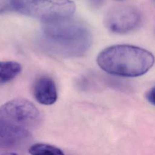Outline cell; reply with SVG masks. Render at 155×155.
Returning a JSON list of instances; mask_svg holds the SVG:
<instances>
[{
  "label": "cell",
  "instance_id": "9",
  "mask_svg": "<svg viewBox=\"0 0 155 155\" xmlns=\"http://www.w3.org/2000/svg\"><path fill=\"white\" fill-rule=\"evenodd\" d=\"M28 152L31 154H56L62 155L64 152L61 149L54 145L44 143H36L30 147Z\"/></svg>",
  "mask_w": 155,
  "mask_h": 155
},
{
  "label": "cell",
  "instance_id": "4",
  "mask_svg": "<svg viewBox=\"0 0 155 155\" xmlns=\"http://www.w3.org/2000/svg\"><path fill=\"white\" fill-rule=\"evenodd\" d=\"M0 119L28 130L41 124L42 115L31 102L16 98L0 106Z\"/></svg>",
  "mask_w": 155,
  "mask_h": 155
},
{
  "label": "cell",
  "instance_id": "6",
  "mask_svg": "<svg viewBox=\"0 0 155 155\" xmlns=\"http://www.w3.org/2000/svg\"><path fill=\"white\" fill-rule=\"evenodd\" d=\"M28 130L0 119V150L19 149L31 140Z\"/></svg>",
  "mask_w": 155,
  "mask_h": 155
},
{
  "label": "cell",
  "instance_id": "7",
  "mask_svg": "<svg viewBox=\"0 0 155 155\" xmlns=\"http://www.w3.org/2000/svg\"><path fill=\"white\" fill-rule=\"evenodd\" d=\"M33 94L39 103L46 105L53 104L58 99V91L55 82L47 76H40L35 81Z\"/></svg>",
  "mask_w": 155,
  "mask_h": 155
},
{
  "label": "cell",
  "instance_id": "5",
  "mask_svg": "<svg viewBox=\"0 0 155 155\" xmlns=\"http://www.w3.org/2000/svg\"><path fill=\"white\" fill-rule=\"evenodd\" d=\"M141 20V14L137 8L131 5H119L107 13L105 25L113 33L124 34L136 29Z\"/></svg>",
  "mask_w": 155,
  "mask_h": 155
},
{
  "label": "cell",
  "instance_id": "10",
  "mask_svg": "<svg viewBox=\"0 0 155 155\" xmlns=\"http://www.w3.org/2000/svg\"><path fill=\"white\" fill-rule=\"evenodd\" d=\"M154 87H152L147 91L145 95V98L147 99L148 102L153 105H154Z\"/></svg>",
  "mask_w": 155,
  "mask_h": 155
},
{
  "label": "cell",
  "instance_id": "8",
  "mask_svg": "<svg viewBox=\"0 0 155 155\" xmlns=\"http://www.w3.org/2000/svg\"><path fill=\"white\" fill-rule=\"evenodd\" d=\"M21 64L15 61H0V85L15 79L21 71Z\"/></svg>",
  "mask_w": 155,
  "mask_h": 155
},
{
  "label": "cell",
  "instance_id": "3",
  "mask_svg": "<svg viewBox=\"0 0 155 155\" xmlns=\"http://www.w3.org/2000/svg\"><path fill=\"white\" fill-rule=\"evenodd\" d=\"M75 10L71 0H0V14L16 12L44 22L70 18Z\"/></svg>",
  "mask_w": 155,
  "mask_h": 155
},
{
  "label": "cell",
  "instance_id": "2",
  "mask_svg": "<svg viewBox=\"0 0 155 155\" xmlns=\"http://www.w3.org/2000/svg\"><path fill=\"white\" fill-rule=\"evenodd\" d=\"M97 63L105 72L122 77L134 78L145 74L153 66L154 55L134 45L110 46L99 53Z\"/></svg>",
  "mask_w": 155,
  "mask_h": 155
},
{
  "label": "cell",
  "instance_id": "1",
  "mask_svg": "<svg viewBox=\"0 0 155 155\" xmlns=\"http://www.w3.org/2000/svg\"><path fill=\"white\" fill-rule=\"evenodd\" d=\"M44 22L41 46L47 51L64 57H78L89 49L91 35L81 22L70 17Z\"/></svg>",
  "mask_w": 155,
  "mask_h": 155
}]
</instances>
